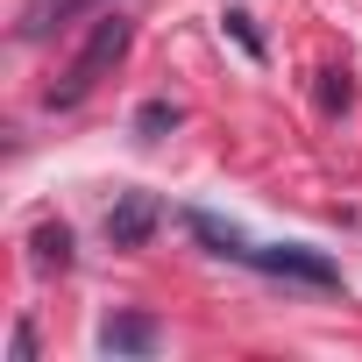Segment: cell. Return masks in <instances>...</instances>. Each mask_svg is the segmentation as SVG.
<instances>
[{
  "instance_id": "1",
  "label": "cell",
  "mask_w": 362,
  "mask_h": 362,
  "mask_svg": "<svg viewBox=\"0 0 362 362\" xmlns=\"http://www.w3.org/2000/svg\"><path fill=\"white\" fill-rule=\"evenodd\" d=\"M185 228H192V242L206 249V256H221V263H242V270H256V277H284V284H305V291H341V263L334 256H320V249H305V242H249L242 228H228L221 214H185Z\"/></svg>"
},
{
  "instance_id": "2",
  "label": "cell",
  "mask_w": 362,
  "mask_h": 362,
  "mask_svg": "<svg viewBox=\"0 0 362 362\" xmlns=\"http://www.w3.org/2000/svg\"><path fill=\"white\" fill-rule=\"evenodd\" d=\"M128 43H135V22L107 8V15L93 22V36H86V50L71 57V71H64V86H50V107H78L86 93H100V78H107V71H114V64L128 57Z\"/></svg>"
},
{
  "instance_id": "3",
  "label": "cell",
  "mask_w": 362,
  "mask_h": 362,
  "mask_svg": "<svg viewBox=\"0 0 362 362\" xmlns=\"http://www.w3.org/2000/svg\"><path fill=\"white\" fill-rule=\"evenodd\" d=\"M156 221H163V206H156L149 192H121V199L107 206V242H114V249H142V242L156 235Z\"/></svg>"
},
{
  "instance_id": "4",
  "label": "cell",
  "mask_w": 362,
  "mask_h": 362,
  "mask_svg": "<svg viewBox=\"0 0 362 362\" xmlns=\"http://www.w3.org/2000/svg\"><path fill=\"white\" fill-rule=\"evenodd\" d=\"M156 341H163V327H156L149 313H114V320H100V355H156Z\"/></svg>"
},
{
  "instance_id": "5",
  "label": "cell",
  "mask_w": 362,
  "mask_h": 362,
  "mask_svg": "<svg viewBox=\"0 0 362 362\" xmlns=\"http://www.w3.org/2000/svg\"><path fill=\"white\" fill-rule=\"evenodd\" d=\"M86 8H100V0H29L22 8V22H15V36L22 43H43V36H57L71 15H86Z\"/></svg>"
},
{
  "instance_id": "6",
  "label": "cell",
  "mask_w": 362,
  "mask_h": 362,
  "mask_svg": "<svg viewBox=\"0 0 362 362\" xmlns=\"http://www.w3.org/2000/svg\"><path fill=\"white\" fill-rule=\"evenodd\" d=\"M29 263H36V270H71V228H64V221H43V228L29 235Z\"/></svg>"
},
{
  "instance_id": "7",
  "label": "cell",
  "mask_w": 362,
  "mask_h": 362,
  "mask_svg": "<svg viewBox=\"0 0 362 362\" xmlns=\"http://www.w3.org/2000/svg\"><path fill=\"white\" fill-rule=\"evenodd\" d=\"M170 128H177V100H142L135 135H142V142H156V135H170Z\"/></svg>"
},
{
  "instance_id": "8",
  "label": "cell",
  "mask_w": 362,
  "mask_h": 362,
  "mask_svg": "<svg viewBox=\"0 0 362 362\" xmlns=\"http://www.w3.org/2000/svg\"><path fill=\"white\" fill-rule=\"evenodd\" d=\"M348 100H355V86H348V71H320V107H327V114H341Z\"/></svg>"
},
{
  "instance_id": "9",
  "label": "cell",
  "mask_w": 362,
  "mask_h": 362,
  "mask_svg": "<svg viewBox=\"0 0 362 362\" xmlns=\"http://www.w3.org/2000/svg\"><path fill=\"white\" fill-rule=\"evenodd\" d=\"M221 22H228V36H235V43H242V50H249V57H263V36H256V22H249V15H242V8H228V15H221Z\"/></svg>"
},
{
  "instance_id": "10",
  "label": "cell",
  "mask_w": 362,
  "mask_h": 362,
  "mask_svg": "<svg viewBox=\"0 0 362 362\" xmlns=\"http://www.w3.org/2000/svg\"><path fill=\"white\" fill-rule=\"evenodd\" d=\"M8 362H36V327H29V320L8 334Z\"/></svg>"
}]
</instances>
